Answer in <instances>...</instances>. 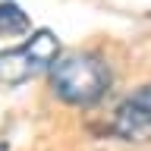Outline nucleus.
Returning a JSON list of instances; mask_svg holds the SVG:
<instances>
[{
    "label": "nucleus",
    "mask_w": 151,
    "mask_h": 151,
    "mask_svg": "<svg viewBox=\"0 0 151 151\" xmlns=\"http://www.w3.org/2000/svg\"><path fill=\"white\" fill-rule=\"evenodd\" d=\"M28 28H32V19H28L25 9L13 0H0V38L28 35Z\"/></svg>",
    "instance_id": "4"
},
{
    "label": "nucleus",
    "mask_w": 151,
    "mask_h": 151,
    "mask_svg": "<svg viewBox=\"0 0 151 151\" xmlns=\"http://www.w3.org/2000/svg\"><path fill=\"white\" fill-rule=\"evenodd\" d=\"M57 60H60V38L50 28H38L19 47L0 50V82L22 85L41 73H50Z\"/></svg>",
    "instance_id": "2"
},
{
    "label": "nucleus",
    "mask_w": 151,
    "mask_h": 151,
    "mask_svg": "<svg viewBox=\"0 0 151 151\" xmlns=\"http://www.w3.org/2000/svg\"><path fill=\"white\" fill-rule=\"evenodd\" d=\"M113 132L129 142H151V85H142L116 107Z\"/></svg>",
    "instance_id": "3"
},
{
    "label": "nucleus",
    "mask_w": 151,
    "mask_h": 151,
    "mask_svg": "<svg viewBox=\"0 0 151 151\" xmlns=\"http://www.w3.org/2000/svg\"><path fill=\"white\" fill-rule=\"evenodd\" d=\"M113 82V73L107 60L91 50H76V54L57 60L50 69V88L63 104L69 107H91L107 94Z\"/></svg>",
    "instance_id": "1"
}]
</instances>
